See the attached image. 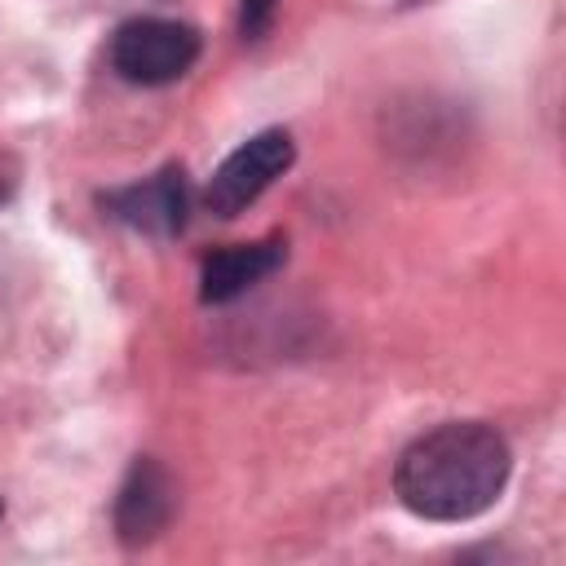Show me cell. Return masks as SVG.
I'll use <instances>...</instances> for the list:
<instances>
[{
	"instance_id": "cell-5",
	"label": "cell",
	"mask_w": 566,
	"mask_h": 566,
	"mask_svg": "<svg viewBox=\"0 0 566 566\" xmlns=\"http://www.w3.org/2000/svg\"><path fill=\"white\" fill-rule=\"evenodd\" d=\"M168 517H172V482L159 460L137 455L115 500V535L124 544H146L168 526Z\"/></svg>"
},
{
	"instance_id": "cell-7",
	"label": "cell",
	"mask_w": 566,
	"mask_h": 566,
	"mask_svg": "<svg viewBox=\"0 0 566 566\" xmlns=\"http://www.w3.org/2000/svg\"><path fill=\"white\" fill-rule=\"evenodd\" d=\"M274 0H243V35H261L270 22Z\"/></svg>"
},
{
	"instance_id": "cell-3",
	"label": "cell",
	"mask_w": 566,
	"mask_h": 566,
	"mask_svg": "<svg viewBox=\"0 0 566 566\" xmlns=\"http://www.w3.org/2000/svg\"><path fill=\"white\" fill-rule=\"evenodd\" d=\"M296 159V146H292V133L283 128H265L256 137H248L239 150H230L221 159V168L212 172L208 190H203V203L208 212L217 217H239L274 177H283Z\"/></svg>"
},
{
	"instance_id": "cell-4",
	"label": "cell",
	"mask_w": 566,
	"mask_h": 566,
	"mask_svg": "<svg viewBox=\"0 0 566 566\" xmlns=\"http://www.w3.org/2000/svg\"><path fill=\"white\" fill-rule=\"evenodd\" d=\"M102 208L111 221L137 230V234H155V239H168L186 226V212H190V186H186V172L177 164L133 181V186H119V190H106L102 195Z\"/></svg>"
},
{
	"instance_id": "cell-1",
	"label": "cell",
	"mask_w": 566,
	"mask_h": 566,
	"mask_svg": "<svg viewBox=\"0 0 566 566\" xmlns=\"http://www.w3.org/2000/svg\"><path fill=\"white\" fill-rule=\"evenodd\" d=\"M509 469V442L491 424L451 420L429 429L398 455L394 491L402 509L424 522H469L500 500Z\"/></svg>"
},
{
	"instance_id": "cell-2",
	"label": "cell",
	"mask_w": 566,
	"mask_h": 566,
	"mask_svg": "<svg viewBox=\"0 0 566 566\" xmlns=\"http://www.w3.org/2000/svg\"><path fill=\"white\" fill-rule=\"evenodd\" d=\"M199 57V31L172 18H133L111 35V66L128 84H172Z\"/></svg>"
},
{
	"instance_id": "cell-8",
	"label": "cell",
	"mask_w": 566,
	"mask_h": 566,
	"mask_svg": "<svg viewBox=\"0 0 566 566\" xmlns=\"http://www.w3.org/2000/svg\"><path fill=\"white\" fill-rule=\"evenodd\" d=\"M4 199H9V177L0 172V203H4Z\"/></svg>"
},
{
	"instance_id": "cell-6",
	"label": "cell",
	"mask_w": 566,
	"mask_h": 566,
	"mask_svg": "<svg viewBox=\"0 0 566 566\" xmlns=\"http://www.w3.org/2000/svg\"><path fill=\"white\" fill-rule=\"evenodd\" d=\"M283 256H287V243L283 239H256V243L217 248L199 265V296H203V305H226V301L243 296L265 274H274L283 265Z\"/></svg>"
}]
</instances>
